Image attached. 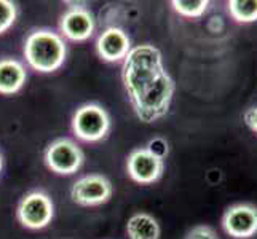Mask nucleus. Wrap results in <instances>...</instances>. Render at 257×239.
Returning a JSON list of instances; mask_svg holds the SVG:
<instances>
[{
    "instance_id": "f257e3e1",
    "label": "nucleus",
    "mask_w": 257,
    "mask_h": 239,
    "mask_svg": "<svg viewBox=\"0 0 257 239\" xmlns=\"http://www.w3.org/2000/svg\"><path fill=\"white\" fill-rule=\"evenodd\" d=\"M121 82L138 120L150 125L166 117L174 99L176 83L157 47L150 43L133 47L123 61Z\"/></svg>"
},
{
    "instance_id": "f03ea898",
    "label": "nucleus",
    "mask_w": 257,
    "mask_h": 239,
    "mask_svg": "<svg viewBox=\"0 0 257 239\" xmlns=\"http://www.w3.org/2000/svg\"><path fill=\"white\" fill-rule=\"evenodd\" d=\"M23 55L28 66L39 74H53L64 66L67 43L59 32L42 28L29 32L24 40Z\"/></svg>"
},
{
    "instance_id": "7ed1b4c3",
    "label": "nucleus",
    "mask_w": 257,
    "mask_h": 239,
    "mask_svg": "<svg viewBox=\"0 0 257 239\" xmlns=\"http://www.w3.org/2000/svg\"><path fill=\"white\" fill-rule=\"evenodd\" d=\"M70 126H72V132L78 140L94 144L101 142L109 136L112 120L109 112L101 104L86 102L74 112Z\"/></svg>"
},
{
    "instance_id": "20e7f679",
    "label": "nucleus",
    "mask_w": 257,
    "mask_h": 239,
    "mask_svg": "<svg viewBox=\"0 0 257 239\" xmlns=\"http://www.w3.org/2000/svg\"><path fill=\"white\" fill-rule=\"evenodd\" d=\"M55 218V202L43 190H31L16 206V220L26 229L39 231L47 228Z\"/></svg>"
},
{
    "instance_id": "39448f33",
    "label": "nucleus",
    "mask_w": 257,
    "mask_h": 239,
    "mask_svg": "<svg viewBox=\"0 0 257 239\" xmlns=\"http://www.w3.org/2000/svg\"><path fill=\"white\" fill-rule=\"evenodd\" d=\"M43 161L51 172L58 175H74L82 169L85 153L75 140L59 137L48 144L43 152Z\"/></svg>"
},
{
    "instance_id": "423d86ee",
    "label": "nucleus",
    "mask_w": 257,
    "mask_h": 239,
    "mask_svg": "<svg viewBox=\"0 0 257 239\" xmlns=\"http://www.w3.org/2000/svg\"><path fill=\"white\" fill-rule=\"evenodd\" d=\"M113 194L112 182L102 174H86L70 187V199L82 207L105 204Z\"/></svg>"
},
{
    "instance_id": "0eeeda50",
    "label": "nucleus",
    "mask_w": 257,
    "mask_h": 239,
    "mask_svg": "<svg viewBox=\"0 0 257 239\" xmlns=\"http://www.w3.org/2000/svg\"><path fill=\"white\" fill-rule=\"evenodd\" d=\"M126 174L139 185H152L165 174V159L154 155L146 147L135 148L126 158Z\"/></svg>"
},
{
    "instance_id": "6e6552de",
    "label": "nucleus",
    "mask_w": 257,
    "mask_h": 239,
    "mask_svg": "<svg viewBox=\"0 0 257 239\" xmlns=\"http://www.w3.org/2000/svg\"><path fill=\"white\" fill-rule=\"evenodd\" d=\"M67 10L59 20V34L64 40L86 42L93 37L96 29L94 16L90 8L80 4H69Z\"/></svg>"
},
{
    "instance_id": "1a4fd4ad",
    "label": "nucleus",
    "mask_w": 257,
    "mask_h": 239,
    "mask_svg": "<svg viewBox=\"0 0 257 239\" xmlns=\"http://www.w3.org/2000/svg\"><path fill=\"white\" fill-rule=\"evenodd\" d=\"M224 231L233 239H249L257 234V207L251 202H238L227 207L222 215Z\"/></svg>"
},
{
    "instance_id": "9d476101",
    "label": "nucleus",
    "mask_w": 257,
    "mask_h": 239,
    "mask_svg": "<svg viewBox=\"0 0 257 239\" xmlns=\"http://www.w3.org/2000/svg\"><path fill=\"white\" fill-rule=\"evenodd\" d=\"M131 39L130 35L120 28H107L104 29L96 40V53L101 61L107 64L123 63L131 51Z\"/></svg>"
},
{
    "instance_id": "9b49d317",
    "label": "nucleus",
    "mask_w": 257,
    "mask_h": 239,
    "mask_svg": "<svg viewBox=\"0 0 257 239\" xmlns=\"http://www.w3.org/2000/svg\"><path fill=\"white\" fill-rule=\"evenodd\" d=\"M28 82V70L15 58L0 59V94L13 96L20 93Z\"/></svg>"
},
{
    "instance_id": "f8f14e48",
    "label": "nucleus",
    "mask_w": 257,
    "mask_h": 239,
    "mask_svg": "<svg viewBox=\"0 0 257 239\" xmlns=\"http://www.w3.org/2000/svg\"><path fill=\"white\" fill-rule=\"evenodd\" d=\"M128 239H160L162 228L158 220L147 212H136L126 222Z\"/></svg>"
},
{
    "instance_id": "ddd939ff",
    "label": "nucleus",
    "mask_w": 257,
    "mask_h": 239,
    "mask_svg": "<svg viewBox=\"0 0 257 239\" xmlns=\"http://www.w3.org/2000/svg\"><path fill=\"white\" fill-rule=\"evenodd\" d=\"M230 18L238 24H251L257 21V0H230L227 2Z\"/></svg>"
},
{
    "instance_id": "4468645a",
    "label": "nucleus",
    "mask_w": 257,
    "mask_h": 239,
    "mask_svg": "<svg viewBox=\"0 0 257 239\" xmlns=\"http://www.w3.org/2000/svg\"><path fill=\"white\" fill-rule=\"evenodd\" d=\"M171 7L176 13H179L184 18H201L209 10L208 0H173Z\"/></svg>"
},
{
    "instance_id": "2eb2a0df",
    "label": "nucleus",
    "mask_w": 257,
    "mask_h": 239,
    "mask_svg": "<svg viewBox=\"0 0 257 239\" xmlns=\"http://www.w3.org/2000/svg\"><path fill=\"white\" fill-rule=\"evenodd\" d=\"M18 18V7L12 0H0V35L13 28Z\"/></svg>"
},
{
    "instance_id": "dca6fc26",
    "label": "nucleus",
    "mask_w": 257,
    "mask_h": 239,
    "mask_svg": "<svg viewBox=\"0 0 257 239\" xmlns=\"http://www.w3.org/2000/svg\"><path fill=\"white\" fill-rule=\"evenodd\" d=\"M184 239H219V236L209 225H195L185 233Z\"/></svg>"
},
{
    "instance_id": "f3484780",
    "label": "nucleus",
    "mask_w": 257,
    "mask_h": 239,
    "mask_svg": "<svg viewBox=\"0 0 257 239\" xmlns=\"http://www.w3.org/2000/svg\"><path fill=\"white\" fill-rule=\"evenodd\" d=\"M146 148L150 150L154 155L163 158V159L168 155V150H170V148H168V142L163 137H154L152 140H149V144L146 145Z\"/></svg>"
},
{
    "instance_id": "a211bd4d",
    "label": "nucleus",
    "mask_w": 257,
    "mask_h": 239,
    "mask_svg": "<svg viewBox=\"0 0 257 239\" xmlns=\"http://www.w3.org/2000/svg\"><path fill=\"white\" fill-rule=\"evenodd\" d=\"M243 123L254 136H257V104L247 107L243 113Z\"/></svg>"
},
{
    "instance_id": "6ab92c4d",
    "label": "nucleus",
    "mask_w": 257,
    "mask_h": 239,
    "mask_svg": "<svg viewBox=\"0 0 257 239\" xmlns=\"http://www.w3.org/2000/svg\"><path fill=\"white\" fill-rule=\"evenodd\" d=\"M4 171V156H2V152H0V174Z\"/></svg>"
}]
</instances>
